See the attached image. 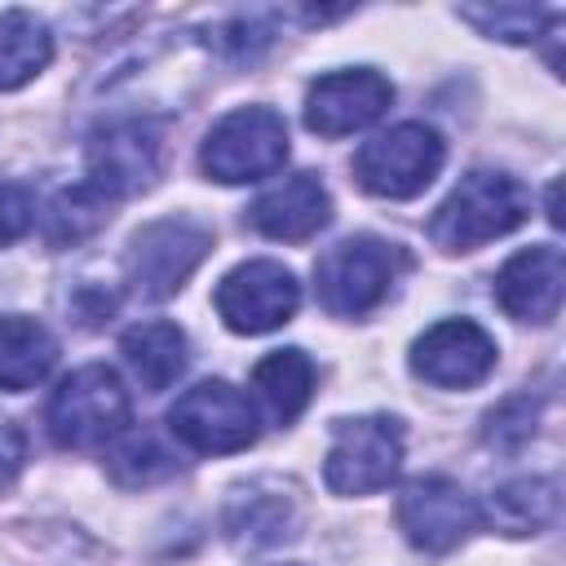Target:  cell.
<instances>
[{"label": "cell", "instance_id": "cb8c5ba5", "mask_svg": "<svg viewBox=\"0 0 566 566\" xmlns=\"http://www.w3.org/2000/svg\"><path fill=\"white\" fill-rule=\"evenodd\" d=\"M464 22H473L482 35L491 40H509V44H531L544 35V27L557 22V13L535 9V4H464L455 9Z\"/></svg>", "mask_w": 566, "mask_h": 566}, {"label": "cell", "instance_id": "7c38bea8", "mask_svg": "<svg viewBox=\"0 0 566 566\" xmlns=\"http://www.w3.org/2000/svg\"><path fill=\"white\" fill-rule=\"evenodd\" d=\"M389 102H394V84L380 71L371 66L332 71L318 75L305 93V128L318 137H345L376 124L389 111Z\"/></svg>", "mask_w": 566, "mask_h": 566}, {"label": "cell", "instance_id": "ac0fdd59", "mask_svg": "<svg viewBox=\"0 0 566 566\" xmlns=\"http://www.w3.org/2000/svg\"><path fill=\"white\" fill-rule=\"evenodd\" d=\"M562 509V486L557 478H513L478 504V517L504 535H539L544 526L557 522Z\"/></svg>", "mask_w": 566, "mask_h": 566}, {"label": "cell", "instance_id": "e0dca14e", "mask_svg": "<svg viewBox=\"0 0 566 566\" xmlns=\"http://www.w3.org/2000/svg\"><path fill=\"white\" fill-rule=\"evenodd\" d=\"M119 354L133 371V380L146 389V394H164L190 363V345H186V332L168 318H150V323H137L124 332L119 340Z\"/></svg>", "mask_w": 566, "mask_h": 566}, {"label": "cell", "instance_id": "2e32d148", "mask_svg": "<svg viewBox=\"0 0 566 566\" xmlns=\"http://www.w3.org/2000/svg\"><path fill=\"white\" fill-rule=\"evenodd\" d=\"M226 535L239 548H270L296 535V504L283 486L252 482L239 486L226 504Z\"/></svg>", "mask_w": 566, "mask_h": 566}, {"label": "cell", "instance_id": "484cf974", "mask_svg": "<svg viewBox=\"0 0 566 566\" xmlns=\"http://www.w3.org/2000/svg\"><path fill=\"white\" fill-rule=\"evenodd\" d=\"M35 226V199L22 181H0V248Z\"/></svg>", "mask_w": 566, "mask_h": 566}, {"label": "cell", "instance_id": "9c48e42d", "mask_svg": "<svg viewBox=\"0 0 566 566\" xmlns=\"http://www.w3.org/2000/svg\"><path fill=\"white\" fill-rule=\"evenodd\" d=\"M296 305H301L296 274L270 256L243 261L217 283V314L239 336H261L283 327L296 314Z\"/></svg>", "mask_w": 566, "mask_h": 566}, {"label": "cell", "instance_id": "3957f363", "mask_svg": "<svg viewBox=\"0 0 566 566\" xmlns=\"http://www.w3.org/2000/svg\"><path fill=\"white\" fill-rule=\"evenodd\" d=\"M128 416H133L128 389L102 363H88V367L62 376V385L53 389L49 411H44L49 438L62 451H97V447L115 442L128 429Z\"/></svg>", "mask_w": 566, "mask_h": 566}, {"label": "cell", "instance_id": "6da1fadb", "mask_svg": "<svg viewBox=\"0 0 566 566\" xmlns=\"http://www.w3.org/2000/svg\"><path fill=\"white\" fill-rule=\"evenodd\" d=\"M526 217H531V195L517 177L495 172V168H473L438 203V212L429 221V239L442 252H473V248L517 230Z\"/></svg>", "mask_w": 566, "mask_h": 566}, {"label": "cell", "instance_id": "277c9868", "mask_svg": "<svg viewBox=\"0 0 566 566\" xmlns=\"http://www.w3.org/2000/svg\"><path fill=\"white\" fill-rule=\"evenodd\" d=\"M283 164H287V124L270 106H239L221 115L199 146V168L221 186L274 177Z\"/></svg>", "mask_w": 566, "mask_h": 566}, {"label": "cell", "instance_id": "7402d4cb", "mask_svg": "<svg viewBox=\"0 0 566 566\" xmlns=\"http://www.w3.org/2000/svg\"><path fill=\"white\" fill-rule=\"evenodd\" d=\"M177 451L172 447H164L155 433H119L115 438V451L106 455V473L119 482V486H155V482H164V478H172L177 473Z\"/></svg>", "mask_w": 566, "mask_h": 566}, {"label": "cell", "instance_id": "4316f807", "mask_svg": "<svg viewBox=\"0 0 566 566\" xmlns=\"http://www.w3.org/2000/svg\"><path fill=\"white\" fill-rule=\"evenodd\" d=\"M22 460H27V442H22V433H18L13 424L0 420V486H9V482L18 478Z\"/></svg>", "mask_w": 566, "mask_h": 566}, {"label": "cell", "instance_id": "44dd1931", "mask_svg": "<svg viewBox=\"0 0 566 566\" xmlns=\"http://www.w3.org/2000/svg\"><path fill=\"white\" fill-rule=\"evenodd\" d=\"M53 62V31L27 9L0 13V93L22 88Z\"/></svg>", "mask_w": 566, "mask_h": 566}, {"label": "cell", "instance_id": "d6986e66", "mask_svg": "<svg viewBox=\"0 0 566 566\" xmlns=\"http://www.w3.org/2000/svg\"><path fill=\"white\" fill-rule=\"evenodd\" d=\"M57 363V340L40 318L4 314L0 318V389H35Z\"/></svg>", "mask_w": 566, "mask_h": 566}, {"label": "cell", "instance_id": "ffe728a7", "mask_svg": "<svg viewBox=\"0 0 566 566\" xmlns=\"http://www.w3.org/2000/svg\"><path fill=\"white\" fill-rule=\"evenodd\" d=\"M252 389L274 424H292L314 394V363L305 349H274L252 367Z\"/></svg>", "mask_w": 566, "mask_h": 566}, {"label": "cell", "instance_id": "9a60e30c", "mask_svg": "<svg viewBox=\"0 0 566 566\" xmlns=\"http://www.w3.org/2000/svg\"><path fill=\"white\" fill-rule=\"evenodd\" d=\"M327 221H332V195L318 181V172H292L279 186L261 190L248 208V226L283 243H305Z\"/></svg>", "mask_w": 566, "mask_h": 566}, {"label": "cell", "instance_id": "ba28073f", "mask_svg": "<svg viewBox=\"0 0 566 566\" xmlns=\"http://www.w3.org/2000/svg\"><path fill=\"white\" fill-rule=\"evenodd\" d=\"M168 433L199 455H230L256 442V411L230 380H199L168 407Z\"/></svg>", "mask_w": 566, "mask_h": 566}, {"label": "cell", "instance_id": "5b68a950", "mask_svg": "<svg viewBox=\"0 0 566 566\" xmlns=\"http://www.w3.org/2000/svg\"><path fill=\"white\" fill-rule=\"evenodd\" d=\"M447 150H442V137L429 128V124H394L385 133H376L371 142L358 146L354 155V177L367 195H380V199H411L420 195L438 168H442Z\"/></svg>", "mask_w": 566, "mask_h": 566}, {"label": "cell", "instance_id": "7a4b0ae2", "mask_svg": "<svg viewBox=\"0 0 566 566\" xmlns=\"http://www.w3.org/2000/svg\"><path fill=\"white\" fill-rule=\"evenodd\" d=\"M402 270H407V256L398 243H385L376 234H354V239L332 243L314 261V292L327 314L358 318L376 310L380 301H389Z\"/></svg>", "mask_w": 566, "mask_h": 566}, {"label": "cell", "instance_id": "d4e9b609", "mask_svg": "<svg viewBox=\"0 0 566 566\" xmlns=\"http://www.w3.org/2000/svg\"><path fill=\"white\" fill-rule=\"evenodd\" d=\"M535 416H539V402H535L531 394H513V398H504L495 411H486V424H482L486 447L517 451V447L535 433Z\"/></svg>", "mask_w": 566, "mask_h": 566}, {"label": "cell", "instance_id": "52a82bcc", "mask_svg": "<svg viewBox=\"0 0 566 566\" xmlns=\"http://www.w3.org/2000/svg\"><path fill=\"white\" fill-rule=\"evenodd\" d=\"M208 248H212V230L190 217L150 221L128 239V252H124L128 287L146 301H164V296L181 292V283L199 270Z\"/></svg>", "mask_w": 566, "mask_h": 566}, {"label": "cell", "instance_id": "30bf717a", "mask_svg": "<svg viewBox=\"0 0 566 566\" xmlns=\"http://www.w3.org/2000/svg\"><path fill=\"white\" fill-rule=\"evenodd\" d=\"M478 526H482V517H478L473 495L442 473L411 478L398 495V531L420 553H451Z\"/></svg>", "mask_w": 566, "mask_h": 566}, {"label": "cell", "instance_id": "4fadbf2b", "mask_svg": "<svg viewBox=\"0 0 566 566\" xmlns=\"http://www.w3.org/2000/svg\"><path fill=\"white\" fill-rule=\"evenodd\" d=\"M495 367V340L473 318H442L411 340V371L438 389H473Z\"/></svg>", "mask_w": 566, "mask_h": 566}, {"label": "cell", "instance_id": "5bb4252c", "mask_svg": "<svg viewBox=\"0 0 566 566\" xmlns=\"http://www.w3.org/2000/svg\"><path fill=\"white\" fill-rule=\"evenodd\" d=\"M562 287H566V261L562 248L553 243L522 248L495 274V301L517 323H553L562 310Z\"/></svg>", "mask_w": 566, "mask_h": 566}, {"label": "cell", "instance_id": "8fae6325", "mask_svg": "<svg viewBox=\"0 0 566 566\" xmlns=\"http://www.w3.org/2000/svg\"><path fill=\"white\" fill-rule=\"evenodd\" d=\"M159 177V124L155 119H115L88 142V186L111 203L146 190Z\"/></svg>", "mask_w": 566, "mask_h": 566}, {"label": "cell", "instance_id": "8992f818", "mask_svg": "<svg viewBox=\"0 0 566 566\" xmlns=\"http://www.w3.org/2000/svg\"><path fill=\"white\" fill-rule=\"evenodd\" d=\"M402 424L394 416H354L332 424V447L323 460V482L336 495H371L398 478Z\"/></svg>", "mask_w": 566, "mask_h": 566}, {"label": "cell", "instance_id": "603a6c76", "mask_svg": "<svg viewBox=\"0 0 566 566\" xmlns=\"http://www.w3.org/2000/svg\"><path fill=\"white\" fill-rule=\"evenodd\" d=\"M106 217H111V199L97 195L88 181H80V186L62 190V195L49 203V212H44V234H49L53 248H71V243L88 239L93 230H102Z\"/></svg>", "mask_w": 566, "mask_h": 566}]
</instances>
